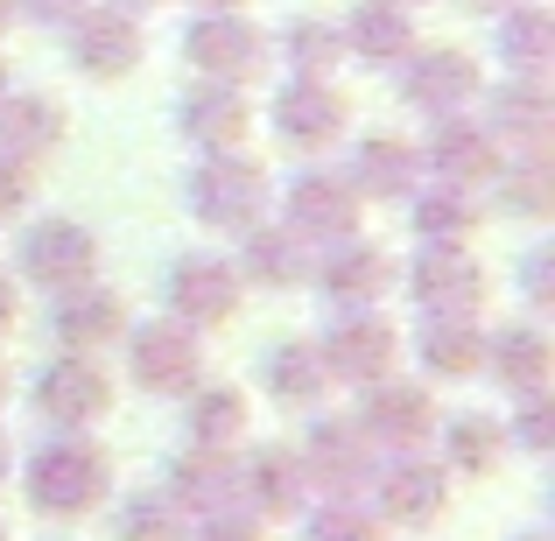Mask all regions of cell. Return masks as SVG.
<instances>
[{"mask_svg":"<svg viewBox=\"0 0 555 541\" xmlns=\"http://www.w3.org/2000/svg\"><path fill=\"white\" fill-rule=\"evenodd\" d=\"M310 345H317V359H324V373L345 379V387H373V379H387L393 359H401V331L379 310H338L324 324V338H310Z\"/></svg>","mask_w":555,"mask_h":541,"instance_id":"obj_11","label":"cell"},{"mask_svg":"<svg viewBox=\"0 0 555 541\" xmlns=\"http://www.w3.org/2000/svg\"><path fill=\"white\" fill-rule=\"evenodd\" d=\"M500 64L514 70V78H542L555 70V14L542 0H514V8L500 14Z\"/></svg>","mask_w":555,"mask_h":541,"instance_id":"obj_32","label":"cell"},{"mask_svg":"<svg viewBox=\"0 0 555 541\" xmlns=\"http://www.w3.org/2000/svg\"><path fill=\"white\" fill-rule=\"evenodd\" d=\"M70 134L64 106H56L50 92H14L0 99V155H14V163H42V155H56Z\"/></svg>","mask_w":555,"mask_h":541,"instance_id":"obj_27","label":"cell"},{"mask_svg":"<svg viewBox=\"0 0 555 541\" xmlns=\"http://www.w3.org/2000/svg\"><path fill=\"white\" fill-rule=\"evenodd\" d=\"M260 379H268V394H274L282 408H317V401L331 394V373H324V359H317L310 338L268 345V359H260Z\"/></svg>","mask_w":555,"mask_h":541,"instance_id":"obj_33","label":"cell"},{"mask_svg":"<svg viewBox=\"0 0 555 541\" xmlns=\"http://www.w3.org/2000/svg\"><path fill=\"white\" fill-rule=\"evenodd\" d=\"M246 302V282L240 268H232V254H211V246H190L163 268V310L177 317L190 331H218L232 324Z\"/></svg>","mask_w":555,"mask_h":541,"instance_id":"obj_3","label":"cell"},{"mask_svg":"<svg viewBox=\"0 0 555 541\" xmlns=\"http://www.w3.org/2000/svg\"><path fill=\"white\" fill-rule=\"evenodd\" d=\"M457 8H472V14H506L514 0H457Z\"/></svg>","mask_w":555,"mask_h":541,"instance_id":"obj_45","label":"cell"},{"mask_svg":"<svg viewBox=\"0 0 555 541\" xmlns=\"http://www.w3.org/2000/svg\"><path fill=\"white\" fill-rule=\"evenodd\" d=\"M8 22H14V0H0V36H8Z\"/></svg>","mask_w":555,"mask_h":541,"instance_id":"obj_49","label":"cell"},{"mask_svg":"<svg viewBox=\"0 0 555 541\" xmlns=\"http://www.w3.org/2000/svg\"><path fill=\"white\" fill-rule=\"evenodd\" d=\"M296 458H302V472H310V486L324 492V500H366L379 450L366 443V429H359L352 415H317Z\"/></svg>","mask_w":555,"mask_h":541,"instance_id":"obj_8","label":"cell"},{"mask_svg":"<svg viewBox=\"0 0 555 541\" xmlns=\"http://www.w3.org/2000/svg\"><path fill=\"white\" fill-rule=\"evenodd\" d=\"M113 541H190V520L169 506V492H134V500H120V514H113Z\"/></svg>","mask_w":555,"mask_h":541,"instance_id":"obj_37","label":"cell"},{"mask_svg":"<svg viewBox=\"0 0 555 541\" xmlns=\"http://www.w3.org/2000/svg\"><path fill=\"white\" fill-rule=\"evenodd\" d=\"M36 415L50 422V429L92 436L99 422L113 415V379H106V365L85 359V352H56L36 373Z\"/></svg>","mask_w":555,"mask_h":541,"instance_id":"obj_7","label":"cell"},{"mask_svg":"<svg viewBox=\"0 0 555 541\" xmlns=\"http://www.w3.org/2000/svg\"><path fill=\"white\" fill-rule=\"evenodd\" d=\"M486 134L514 155H548L555 141V99L542 78H506L492 92V113H486Z\"/></svg>","mask_w":555,"mask_h":541,"instance_id":"obj_23","label":"cell"},{"mask_svg":"<svg viewBox=\"0 0 555 541\" xmlns=\"http://www.w3.org/2000/svg\"><path fill=\"white\" fill-rule=\"evenodd\" d=\"M359 429H366V443L379 450V458H387V450H393V458H401V450H429V436H436V422H443V415H436V394L429 387H422V379H373V387H366V408H359Z\"/></svg>","mask_w":555,"mask_h":541,"instance_id":"obj_13","label":"cell"},{"mask_svg":"<svg viewBox=\"0 0 555 541\" xmlns=\"http://www.w3.org/2000/svg\"><path fill=\"white\" fill-rule=\"evenodd\" d=\"M14 260H22V282H36L42 296H70V288L99 282V240L78 218H36Z\"/></svg>","mask_w":555,"mask_h":541,"instance_id":"obj_10","label":"cell"},{"mask_svg":"<svg viewBox=\"0 0 555 541\" xmlns=\"http://www.w3.org/2000/svg\"><path fill=\"white\" fill-rule=\"evenodd\" d=\"M268 120H274V141H282V149L317 155L345 134V92L331 78H288L282 92H274Z\"/></svg>","mask_w":555,"mask_h":541,"instance_id":"obj_17","label":"cell"},{"mask_svg":"<svg viewBox=\"0 0 555 541\" xmlns=\"http://www.w3.org/2000/svg\"><path fill=\"white\" fill-rule=\"evenodd\" d=\"M22 500L36 506L42 520H85L113 500V458L92 443V436L56 429L42 450H28L22 464Z\"/></svg>","mask_w":555,"mask_h":541,"instance_id":"obj_1","label":"cell"},{"mask_svg":"<svg viewBox=\"0 0 555 541\" xmlns=\"http://www.w3.org/2000/svg\"><path fill=\"white\" fill-rule=\"evenodd\" d=\"M282 56L296 78H331V70L345 64V36L324 22V14H302V22L282 28Z\"/></svg>","mask_w":555,"mask_h":541,"instance_id":"obj_36","label":"cell"},{"mask_svg":"<svg viewBox=\"0 0 555 541\" xmlns=\"http://www.w3.org/2000/svg\"><path fill=\"white\" fill-rule=\"evenodd\" d=\"M0 99H8V64H0Z\"/></svg>","mask_w":555,"mask_h":541,"instance_id":"obj_52","label":"cell"},{"mask_svg":"<svg viewBox=\"0 0 555 541\" xmlns=\"http://www.w3.org/2000/svg\"><path fill=\"white\" fill-rule=\"evenodd\" d=\"M401 288L422 317H478L486 310V260L464 240H422V254L401 268Z\"/></svg>","mask_w":555,"mask_h":541,"instance_id":"obj_4","label":"cell"},{"mask_svg":"<svg viewBox=\"0 0 555 541\" xmlns=\"http://www.w3.org/2000/svg\"><path fill=\"white\" fill-rule=\"evenodd\" d=\"M345 183H352L359 197H373V204L408 197V190L422 183V155H415V141H401V134H366V141L352 149V169H345Z\"/></svg>","mask_w":555,"mask_h":541,"instance_id":"obj_29","label":"cell"},{"mask_svg":"<svg viewBox=\"0 0 555 541\" xmlns=\"http://www.w3.org/2000/svg\"><path fill=\"white\" fill-rule=\"evenodd\" d=\"M183 436L190 450H218V458H240L246 436H254V401H246L240 387H225V379H197V387L183 394Z\"/></svg>","mask_w":555,"mask_h":541,"instance_id":"obj_22","label":"cell"},{"mask_svg":"<svg viewBox=\"0 0 555 541\" xmlns=\"http://www.w3.org/2000/svg\"><path fill=\"white\" fill-rule=\"evenodd\" d=\"M310 500H317V486H310V472H302V458L288 443L254 450V458L240 464V506L254 520H296V514H310Z\"/></svg>","mask_w":555,"mask_h":541,"instance_id":"obj_19","label":"cell"},{"mask_svg":"<svg viewBox=\"0 0 555 541\" xmlns=\"http://www.w3.org/2000/svg\"><path fill=\"white\" fill-rule=\"evenodd\" d=\"M177 127H183V141H197L204 155H218V149H246V134H254V106H246V85L197 78V85H190V92L177 99Z\"/></svg>","mask_w":555,"mask_h":541,"instance_id":"obj_21","label":"cell"},{"mask_svg":"<svg viewBox=\"0 0 555 541\" xmlns=\"http://www.w3.org/2000/svg\"><path fill=\"white\" fill-rule=\"evenodd\" d=\"M28 197H36V177H28V163H14V155H0V226L28 211Z\"/></svg>","mask_w":555,"mask_h":541,"instance_id":"obj_42","label":"cell"},{"mask_svg":"<svg viewBox=\"0 0 555 541\" xmlns=\"http://www.w3.org/2000/svg\"><path fill=\"white\" fill-rule=\"evenodd\" d=\"M514 541H555V534H542V528H534V534H514Z\"/></svg>","mask_w":555,"mask_h":541,"instance_id":"obj_50","label":"cell"},{"mask_svg":"<svg viewBox=\"0 0 555 541\" xmlns=\"http://www.w3.org/2000/svg\"><path fill=\"white\" fill-rule=\"evenodd\" d=\"M359 211H366V197H359L338 169H302V177L288 183V197H282V226L296 232L302 246H338V240H352V232H359Z\"/></svg>","mask_w":555,"mask_h":541,"instance_id":"obj_14","label":"cell"},{"mask_svg":"<svg viewBox=\"0 0 555 541\" xmlns=\"http://www.w3.org/2000/svg\"><path fill=\"white\" fill-rule=\"evenodd\" d=\"M141 56H149L141 14H127V8H99V0H92V8L70 22V64H78L85 78L120 85V78H134Z\"/></svg>","mask_w":555,"mask_h":541,"instance_id":"obj_16","label":"cell"},{"mask_svg":"<svg viewBox=\"0 0 555 541\" xmlns=\"http://www.w3.org/2000/svg\"><path fill=\"white\" fill-rule=\"evenodd\" d=\"M113 8H127V14H141V8H163V0H113Z\"/></svg>","mask_w":555,"mask_h":541,"instance_id":"obj_47","label":"cell"},{"mask_svg":"<svg viewBox=\"0 0 555 541\" xmlns=\"http://www.w3.org/2000/svg\"><path fill=\"white\" fill-rule=\"evenodd\" d=\"M514 422H506V450H534V458H542V450L555 443V394L542 387V394H514Z\"/></svg>","mask_w":555,"mask_h":541,"instance_id":"obj_39","label":"cell"},{"mask_svg":"<svg viewBox=\"0 0 555 541\" xmlns=\"http://www.w3.org/2000/svg\"><path fill=\"white\" fill-rule=\"evenodd\" d=\"M183 56L197 64V78L246 85V78H260V70L274 64V42H268L260 22H246L240 8H225V14H197V22L183 28Z\"/></svg>","mask_w":555,"mask_h":541,"instance_id":"obj_6","label":"cell"},{"mask_svg":"<svg viewBox=\"0 0 555 541\" xmlns=\"http://www.w3.org/2000/svg\"><path fill=\"white\" fill-rule=\"evenodd\" d=\"M14 324H22V288H14L8 274H0V338H8Z\"/></svg>","mask_w":555,"mask_h":541,"instance_id":"obj_44","label":"cell"},{"mask_svg":"<svg viewBox=\"0 0 555 541\" xmlns=\"http://www.w3.org/2000/svg\"><path fill=\"white\" fill-rule=\"evenodd\" d=\"M190 197V218L197 226H218V232H254L268 218V169L254 163L246 149H218L190 169L183 183Z\"/></svg>","mask_w":555,"mask_h":541,"instance_id":"obj_2","label":"cell"},{"mask_svg":"<svg viewBox=\"0 0 555 541\" xmlns=\"http://www.w3.org/2000/svg\"><path fill=\"white\" fill-rule=\"evenodd\" d=\"M415 155L429 163L436 183H457V190L492 183V169L506 163V149L486 134V120H472V113H443V120L429 127V149H415Z\"/></svg>","mask_w":555,"mask_h":541,"instance_id":"obj_18","label":"cell"},{"mask_svg":"<svg viewBox=\"0 0 555 541\" xmlns=\"http://www.w3.org/2000/svg\"><path fill=\"white\" fill-rule=\"evenodd\" d=\"M8 478H14V443L0 436V486H8Z\"/></svg>","mask_w":555,"mask_h":541,"instance_id":"obj_46","label":"cell"},{"mask_svg":"<svg viewBox=\"0 0 555 541\" xmlns=\"http://www.w3.org/2000/svg\"><path fill=\"white\" fill-rule=\"evenodd\" d=\"M127 302L113 296L106 282H85V288H70V296H50V331H56V345L64 352H85V359H99L106 345H120L127 338Z\"/></svg>","mask_w":555,"mask_h":541,"instance_id":"obj_20","label":"cell"},{"mask_svg":"<svg viewBox=\"0 0 555 541\" xmlns=\"http://www.w3.org/2000/svg\"><path fill=\"white\" fill-rule=\"evenodd\" d=\"M127 373H134L141 394H155V401H183L190 387L204 379V331L177 324V317H149V324H127Z\"/></svg>","mask_w":555,"mask_h":541,"instance_id":"obj_5","label":"cell"},{"mask_svg":"<svg viewBox=\"0 0 555 541\" xmlns=\"http://www.w3.org/2000/svg\"><path fill=\"white\" fill-rule=\"evenodd\" d=\"M415 359H422L429 379H478V365H486V331H478V317H422Z\"/></svg>","mask_w":555,"mask_h":541,"instance_id":"obj_31","label":"cell"},{"mask_svg":"<svg viewBox=\"0 0 555 541\" xmlns=\"http://www.w3.org/2000/svg\"><path fill=\"white\" fill-rule=\"evenodd\" d=\"M520 288H528L534 310H555V246L548 240L528 246V260H520Z\"/></svg>","mask_w":555,"mask_h":541,"instance_id":"obj_41","label":"cell"},{"mask_svg":"<svg viewBox=\"0 0 555 541\" xmlns=\"http://www.w3.org/2000/svg\"><path fill=\"white\" fill-rule=\"evenodd\" d=\"M190 541H268V520H254L246 506H225V514L190 520Z\"/></svg>","mask_w":555,"mask_h":541,"instance_id":"obj_40","label":"cell"},{"mask_svg":"<svg viewBox=\"0 0 555 541\" xmlns=\"http://www.w3.org/2000/svg\"><path fill=\"white\" fill-rule=\"evenodd\" d=\"M338 36H345V56L387 70V64H401V56L415 50V14H408V0H359L352 22H345Z\"/></svg>","mask_w":555,"mask_h":541,"instance_id":"obj_28","label":"cell"},{"mask_svg":"<svg viewBox=\"0 0 555 541\" xmlns=\"http://www.w3.org/2000/svg\"><path fill=\"white\" fill-rule=\"evenodd\" d=\"M197 8H204V14H225V8H240V0H197Z\"/></svg>","mask_w":555,"mask_h":541,"instance_id":"obj_48","label":"cell"},{"mask_svg":"<svg viewBox=\"0 0 555 541\" xmlns=\"http://www.w3.org/2000/svg\"><path fill=\"white\" fill-rule=\"evenodd\" d=\"M401 99L415 113H429V120H443V113H464L478 92H486V78H478V56L472 50H450V42H415V50L401 56Z\"/></svg>","mask_w":555,"mask_h":541,"instance_id":"obj_12","label":"cell"},{"mask_svg":"<svg viewBox=\"0 0 555 541\" xmlns=\"http://www.w3.org/2000/svg\"><path fill=\"white\" fill-rule=\"evenodd\" d=\"M492 190H500V211H514V218H548V204H555V169H548V155H514V163H500L492 169Z\"/></svg>","mask_w":555,"mask_h":541,"instance_id":"obj_35","label":"cell"},{"mask_svg":"<svg viewBox=\"0 0 555 541\" xmlns=\"http://www.w3.org/2000/svg\"><path fill=\"white\" fill-rule=\"evenodd\" d=\"M408 226H415L422 240H472L478 197L457 190V183H415L408 190Z\"/></svg>","mask_w":555,"mask_h":541,"instance_id":"obj_34","label":"cell"},{"mask_svg":"<svg viewBox=\"0 0 555 541\" xmlns=\"http://www.w3.org/2000/svg\"><path fill=\"white\" fill-rule=\"evenodd\" d=\"M379 514L366 500H324L310 506V520H302V541H379Z\"/></svg>","mask_w":555,"mask_h":541,"instance_id":"obj_38","label":"cell"},{"mask_svg":"<svg viewBox=\"0 0 555 541\" xmlns=\"http://www.w3.org/2000/svg\"><path fill=\"white\" fill-rule=\"evenodd\" d=\"M310 282L324 288V302H338V310H379L387 302V288L401 282V260L387 254V246H373V240H338V246H324V260L310 268Z\"/></svg>","mask_w":555,"mask_h":541,"instance_id":"obj_15","label":"cell"},{"mask_svg":"<svg viewBox=\"0 0 555 541\" xmlns=\"http://www.w3.org/2000/svg\"><path fill=\"white\" fill-rule=\"evenodd\" d=\"M85 8H92V0H14V14H28V22H42V28H70Z\"/></svg>","mask_w":555,"mask_h":541,"instance_id":"obj_43","label":"cell"},{"mask_svg":"<svg viewBox=\"0 0 555 541\" xmlns=\"http://www.w3.org/2000/svg\"><path fill=\"white\" fill-rule=\"evenodd\" d=\"M240 240L246 246H240V260H232V268H240L246 288H274V296H282V288H302V282H310L317 246H302L288 226H268V218H260L254 232H240Z\"/></svg>","mask_w":555,"mask_h":541,"instance_id":"obj_26","label":"cell"},{"mask_svg":"<svg viewBox=\"0 0 555 541\" xmlns=\"http://www.w3.org/2000/svg\"><path fill=\"white\" fill-rule=\"evenodd\" d=\"M0 541H8V520H0Z\"/></svg>","mask_w":555,"mask_h":541,"instance_id":"obj_53","label":"cell"},{"mask_svg":"<svg viewBox=\"0 0 555 541\" xmlns=\"http://www.w3.org/2000/svg\"><path fill=\"white\" fill-rule=\"evenodd\" d=\"M478 373H492L506 394H542L555 379V338L542 324H500L486 331V365Z\"/></svg>","mask_w":555,"mask_h":541,"instance_id":"obj_25","label":"cell"},{"mask_svg":"<svg viewBox=\"0 0 555 541\" xmlns=\"http://www.w3.org/2000/svg\"><path fill=\"white\" fill-rule=\"evenodd\" d=\"M436 436H443V458L436 464H443L450 478H492L500 458H506V422L486 415V408H464V415L436 422Z\"/></svg>","mask_w":555,"mask_h":541,"instance_id":"obj_30","label":"cell"},{"mask_svg":"<svg viewBox=\"0 0 555 541\" xmlns=\"http://www.w3.org/2000/svg\"><path fill=\"white\" fill-rule=\"evenodd\" d=\"M163 492H169V506H177L183 520L225 514V506H240V458H218V450H183V458L169 464Z\"/></svg>","mask_w":555,"mask_h":541,"instance_id":"obj_24","label":"cell"},{"mask_svg":"<svg viewBox=\"0 0 555 541\" xmlns=\"http://www.w3.org/2000/svg\"><path fill=\"white\" fill-rule=\"evenodd\" d=\"M0 401H8V365H0Z\"/></svg>","mask_w":555,"mask_h":541,"instance_id":"obj_51","label":"cell"},{"mask_svg":"<svg viewBox=\"0 0 555 541\" xmlns=\"http://www.w3.org/2000/svg\"><path fill=\"white\" fill-rule=\"evenodd\" d=\"M373 514L379 528H429L450 506V472L429 458V450H401V458L373 464Z\"/></svg>","mask_w":555,"mask_h":541,"instance_id":"obj_9","label":"cell"}]
</instances>
